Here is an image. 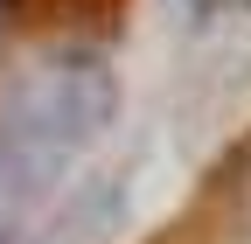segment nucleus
Returning a JSON list of instances; mask_svg holds the SVG:
<instances>
[{
	"mask_svg": "<svg viewBox=\"0 0 251 244\" xmlns=\"http://www.w3.org/2000/svg\"><path fill=\"white\" fill-rule=\"evenodd\" d=\"M112 112V77L91 56H56L0 112V195H35L42 181L105 126Z\"/></svg>",
	"mask_w": 251,
	"mask_h": 244,
	"instance_id": "1",
	"label": "nucleus"
},
{
	"mask_svg": "<svg viewBox=\"0 0 251 244\" xmlns=\"http://www.w3.org/2000/svg\"><path fill=\"white\" fill-rule=\"evenodd\" d=\"M0 7H7V0H0Z\"/></svg>",
	"mask_w": 251,
	"mask_h": 244,
	"instance_id": "2",
	"label": "nucleus"
}]
</instances>
